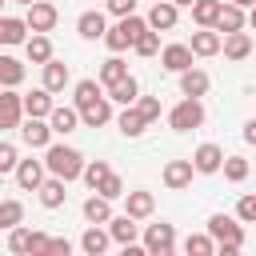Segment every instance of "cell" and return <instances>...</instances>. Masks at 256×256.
<instances>
[{
	"instance_id": "3957f363",
	"label": "cell",
	"mask_w": 256,
	"mask_h": 256,
	"mask_svg": "<svg viewBox=\"0 0 256 256\" xmlns=\"http://www.w3.org/2000/svg\"><path fill=\"white\" fill-rule=\"evenodd\" d=\"M144 28H148V20H140L136 12H132V16H120V20L104 32V44H108L112 52H124V48H132V44H136V36H140Z\"/></svg>"
},
{
	"instance_id": "9c48e42d",
	"label": "cell",
	"mask_w": 256,
	"mask_h": 256,
	"mask_svg": "<svg viewBox=\"0 0 256 256\" xmlns=\"http://www.w3.org/2000/svg\"><path fill=\"white\" fill-rule=\"evenodd\" d=\"M20 116H24V96L0 88V128H20Z\"/></svg>"
},
{
	"instance_id": "4316f807",
	"label": "cell",
	"mask_w": 256,
	"mask_h": 256,
	"mask_svg": "<svg viewBox=\"0 0 256 256\" xmlns=\"http://www.w3.org/2000/svg\"><path fill=\"white\" fill-rule=\"evenodd\" d=\"M136 96H140L136 76H120L116 84H108V100H116V104H136Z\"/></svg>"
},
{
	"instance_id": "7a4b0ae2",
	"label": "cell",
	"mask_w": 256,
	"mask_h": 256,
	"mask_svg": "<svg viewBox=\"0 0 256 256\" xmlns=\"http://www.w3.org/2000/svg\"><path fill=\"white\" fill-rule=\"evenodd\" d=\"M44 164H48L52 176H64V180L84 176V156H80L72 144H48V148H44Z\"/></svg>"
},
{
	"instance_id": "ee69618b",
	"label": "cell",
	"mask_w": 256,
	"mask_h": 256,
	"mask_svg": "<svg viewBox=\"0 0 256 256\" xmlns=\"http://www.w3.org/2000/svg\"><path fill=\"white\" fill-rule=\"evenodd\" d=\"M136 108L144 112V120H160V96H136Z\"/></svg>"
},
{
	"instance_id": "7bdbcfd3",
	"label": "cell",
	"mask_w": 256,
	"mask_h": 256,
	"mask_svg": "<svg viewBox=\"0 0 256 256\" xmlns=\"http://www.w3.org/2000/svg\"><path fill=\"white\" fill-rule=\"evenodd\" d=\"M16 164H20V156H16V144L0 140V176H4V172H16Z\"/></svg>"
},
{
	"instance_id": "b9f144b4",
	"label": "cell",
	"mask_w": 256,
	"mask_h": 256,
	"mask_svg": "<svg viewBox=\"0 0 256 256\" xmlns=\"http://www.w3.org/2000/svg\"><path fill=\"white\" fill-rule=\"evenodd\" d=\"M96 192H100V196H108V200H120V196H124V180H120L116 172H108V176L100 180V188H96Z\"/></svg>"
},
{
	"instance_id": "60d3db41",
	"label": "cell",
	"mask_w": 256,
	"mask_h": 256,
	"mask_svg": "<svg viewBox=\"0 0 256 256\" xmlns=\"http://www.w3.org/2000/svg\"><path fill=\"white\" fill-rule=\"evenodd\" d=\"M96 96H104L96 80H80V84H76V108H84V104H92Z\"/></svg>"
},
{
	"instance_id": "f1b7e54d",
	"label": "cell",
	"mask_w": 256,
	"mask_h": 256,
	"mask_svg": "<svg viewBox=\"0 0 256 256\" xmlns=\"http://www.w3.org/2000/svg\"><path fill=\"white\" fill-rule=\"evenodd\" d=\"M108 232H112V240H120V244H132L136 240V232H140V224H136V216H112L108 220Z\"/></svg>"
},
{
	"instance_id": "8fae6325",
	"label": "cell",
	"mask_w": 256,
	"mask_h": 256,
	"mask_svg": "<svg viewBox=\"0 0 256 256\" xmlns=\"http://www.w3.org/2000/svg\"><path fill=\"white\" fill-rule=\"evenodd\" d=\"M192 172H196V164H192V160H168V164H164V172H160V180H164L168 188H176V192H180V188H188V184H192Z\"/></svg>"
},
{
	"instance_id": "f546056e",
	"label": "cell",
	"mask_w": 256,
	"mask_h": 256,
	"mask_svg": "<svg viewBox=\"0 0 256 256\" xmlns=\"http://www.w3.org/2000/svg\"><path fill=\"white\" fill-rule=\"evenodd\" d=\"M220 8H224V0H196V4H192V20H196L200 28H216Z\"/></svg>"
},
{
	"instance_id": "d590c367",
	"label": "cell",
	"mask_w": 256,
	"mask_h": 256,
	"mask_svg": "<svg viewBox=\"0 0 256 256\" xmlns=\"http://www.w3.org/2000/svg\"><path fill=\"white\" fill-rule=\"evenodd\" d=\"M24 224V204L20 200H0V228H16Z\"/></svg>"
},
{
	"instance_id": "d4e9b609",
	"label": "cell",
	"mask_w": 256,
	"mask_h": 256,
	"mask_svg": "<svg viewBox=\"0 0 256 256\" xmlns=\"http://www.w3.org/2000/svg\"><path fill=\"white\" fill-rule=\"evenodd\" d=\"M84 220H88V224H108V220H112V200L100 196V192L88 196V200H84Z\"/></svg>"
},
{
	"instance_id": "5b68a950",
	"label": "cell",
	"mask_w": 256,
	"mask_h": 256,
	"mask_svg": "<svg viewBox=\"0 0 256 256\" xmlns=\"http://www.w3.org/2000/svg\"><path fill=\"white\" fill-rule=\"evenodd\" d=\"M144 248L152 252V256H172V248H176V228L172 224H148V232H144Z\"/></svg>"
},
{
	"instance_id": "ac0fdd59",
	"label": "cell",
	"mask_w": 256,
	"mask_h": 256,
	"mask_svg": "<svg viewBox=\"0 0 256 256\" xmlns=\"http://www.w3.org/2000/svg\"><path fill=\"white\" fill-rule=\"evenodd\" d=\"M28 20H20V16H0V44L4 48H12V44H24L28 40Z\"/></svg>"
},
{
	"instance_id": "ba28073f",
	"label": "cell",
	"mask_w": 256,
	"mask_h": 256,
	"mask_svg": "<svg viewBox=\"0 0 256 256\" xmlns=\"http://www.w3.org/2000/svg\"><path fill=\"white\" fill-rule=\"evenodd\" d=\"M20 140L28 148H48L52 144V124H44V116H28L20 124Z\"/></svg>"
},
{
	"instance_id": "c3c4849f",
	"label": "cell",
	"mask_w": 256,
	"mask_h": 256,
	"mask_svg": "<svg viewBox=\"0 0 256 256\" xmlns=\"http://www.w3.org/2000/svg\"><path fill=\"white\" fill-rule=\"evenodd\" d=\"M244 140H248V144H256V120H248V124H244Z\"/></svg>"
},
{
	"instance_id": "ffe728a7",
	"label": "cell",
	"mask_w": 256,
	"mask_h": 256,
	"mask_svg": "<svg viewBox=\"0 0 256 256\" xmlns=\"http://www.w3.org/2000/svg\"><path fill=\"white\" fill-rule=\"evenodd\" d=\"M208 84H212V80H208V72H204V68H196V64L180 72V92H184V96H204V92H208Z\"/></svg>"
},
{
	"instance_id": "ab89813d",
	"label": "cell",
	"mask_w": 256,
	"mask_h": 256,
	"mask_svg": "<svg viewBox=\"0 0 256 256\" xmlns=\"http://www.w3.org/2000/svg\"><path fill=\"white\" fill-rule=\"evenodd\" d=\"M184 252H188V256H212V252H216V240H212L208 232H204V236H188V240H184Z\"/></svg>"
},
{
	"instance_id": "9a60e30c",
	"label": "cell",
	"mask_w": 256,
	"mask_h": 256,
	"mask_svg": "<svg viewBox=\"0 0 256 256\" xmlns=\"http://www.w3.org/2000/svg\"><path fill=\"white\" fill-rule=\"evenodd\" d=\"M124 212H128V216H136V220H148V216L156 212V196H152V192H144V188L124 192Z\"/></svg>"
},
{
	"instance_id": "d6a6232c",
	"label": "cell",
	"mask_w": 256,
	"mask_h": 256,
	"mask_svg": "<svg viewBox=\"0 0 256 256\" xmlns=\"http://www.w3.org/2000/svg\"><path fill=\"white\" fill-rule=\"evenodd\" d=\"M108 240H112V232H104V228H96V224H92V228L80 236V248H84L88 256H100V252L108 248Z\"/></svg>"
},
{
	"instance_id": "816d5d0a",
	"label": "cell",
	"mask_w": 256,
	"mask_h": 256,
	"mask_svg": "<svg viewBox=\"0 0 256 256\" xmlns=\"http://www.w3.org/2000/svg\"><path fill=\"white\" fill-rule=\"evenodd\" d=\"M172 4H188V8H192V4H196V0H172Z\"/></svg>"
},
{
	"instance_id": "f35d334b",
	"label": "cell",
	"mask_w": 256,
	"mask_h": 256,
	"mask_svg": "<svg viewBox=\"0 0 256 256\" xmlns=\"http://www.w3.org/2000/svg\"><path fill=\"white\" fill-rule=\"evenodd\" d=\"M220 168H224V180H232V184H240V180L248 176V160H244V156H224Z\"/></svg>"
},
{
	"instance_id": "8992f818",
	"label": "cell",
	"mask_w": 256,
	"mask_h": 256,
	"mask_svg": "<svg viewBox=\"0 0 256 256\" xmlns=\"http://www.w3.org/2000/svg\"><path fill=\"white\" fill-rule=\"evenodd\" d=\"M8 248H12V252H44V248H48V236L36 232V228L16 224V228H8Z\"/></svg>"
},
{
	"instance_id": "db71d44e",
	"label": "cell",
	"mask_w": 256,
	"mask_h": 256,
	"mask_svg": "<svg viewBox=\"0 0 256 256\" xmlns=\"http://www.w3.org/2000/svg\"><path fill=\"white\" fill-rule=\"evenodd\" d=\"M0 88H4V84H0Z\"/></svg>"
},
{
	"instance_id": "8d00e7d4",
	"label": "cell",
	"mask_w": 256,
	"mask_h": 256,
	"mask_svg": "<svg viewBox=\"0 0 256 256\" xmlns=\"http://www.w3.org/2000/svg\"><path fill=\"white\" fill-rule=\"evenodd\" d=\"M132 48H136V56H156V52H160V32H156V28H144Z\"/></svg>"
},
{
	"instance_id": "7dc6e473",
	"label": "cell",
	"mask_w": 256,
	"mask_h": 256,
	"mask_svg": "<svg viewBox=\"0 0 256 256\" xmlns=\"http://www.w3.org/2000/svg\"><path fill=\"white\" fill-rule=\"evenodd\" d=\"M108 12L112 16H132L136 12V0H108Z\"/></svg>"
},
{
	"instance_id": "7c38bea8",
	"label": "cell",
	"mask_w": 256,
	"mask_h": 256,
	"mask_svg": "<svg viewBox=\"0 0 256 256\" xmlns=\"http://www.w3.org/2000/svg\"><path fill=\"white\" fill-rule=\"evenodd\" d=\"M176 16H180V4H172V0H156L152 12H148V28L168 32V28H176Z\"/></svg>"
},
{
	"instance_id": "5bb4252c",
	"label": "cell",
	"mask_w": 256,
	"mask_h": 256,
	"mask_svg": "<svg viewBox=\"0 0 256 256\" xmlns=\"http://www.w3.org/2000/svg\"><path fill=\"white\" fill-rule=\"evenodd\" d=\"M192 164H196V172H220V164H224V148L212 144V140H204V144L192 152Z\"/></svg>"
},
{
	"instance_id": "9f6ffc18",
	"label": "cell",
	"mask_w": 256,
	"mask_h": 256,
	"mask_svg": "<svg viewBox=\"0 0 256 256\" xmlns=\"http://www.w3.org/2000/svg\"><path fill=\"white\" fill-rule=\"evenodd\" d=\"M0 4H4V0H0Z\"/></svg>"
},
{
	"instance_id": "484cf974",
	"label": "cell",
	"mask_w": 256,
	"mask_h": 256,
	"mask_svg": "<svg viewBox=\"0 0 256 256\" xmlns=\"http://www.w3.org/2000/svg\"><path fill=\"white\" fill-rule=\"evenodd\" d=\"M24 48H28V60H32V64H48V60H52V40H48V32H32V36L24 40Z\"/></svg>"
},
{
	"instance_id": "cb8c5ba5",
	"label": "cell",
	"mask_w": 256,
	"mask_h": 256,
	"mask_svg": "<svg viewBox=\"0 0 256 256\" xmlns=\"http://www.w3.org/2000/svg\"><path fill=\"white\" fill-rule=\"evenodd\" d=\"M116 128H120L124 136H140V132L148 128V120H144V112H140L136 104H124V112L116 116Z\"/></svg>"
},
{
	"instance_id": "2e32d148",
	"label": "cell",
	"mask_w": 256,
	"mask_h": 256,
	"mask_svg": "<svg viewBox=\"0 0 256 256\" xmlns=\"http://www.w3.org/2000/svg\"><path fill=\"white\" fill-rule=\"evenodd\" d=\"M76 32H80L84 40H104V32H108V24H104V12H96V8L80 12V16H76Z\"/></svg>"
},
{
	"instance_id": "1f68e13d",
	"label": "cell",
	"mask_w": 256,
	"mask_h": 256,
	"mask_svg": "<svg viewBox=\"0 0 256 256\" xmlns=\"http://www.w3.org/2000/svg\"><path fill=\"white\" fill-rule=\"evenodd\" d=\"M52 108H56V104H52V92H48V88H36V92L24 96V112H28V116H48Z\"/></svg>"
},
{
	"instance_id": "52a82bcc",
	"label": "cell",
	"mask_w": 256,
	"mask_h": 256,
	"mask_svg": "<svg viewBox=\"0 0 256 256\" xmlns=\"http://www.w3.org/2000/svg\"><path fill=\"white\" fill-rule=\"evenodd\" d=\"M24 20H28L32 32H52L56 20H60V12H56V4H48V0H32L28 12H24Z\"/></svg>"
},
{
	"instance_id": "f907efd6",
	"label": "cell",
	"mask_w": 256,
	"mask_h": 256,
	"mask_svg": "<svg viewBox=\"0 0 256 256\" xmlns=\"http://www.w3.org/2000/svg\"><path fill=\"white\" fill-rule=\"evenodd\" d=\"M248 24H252V28H256V4H252V12H248Z\"/></svg>"
},
{
	"instance_id": "d6986e66",
	"label": "cell",
	"mask_w": 256,
	"mask_h": 256,
	"mask_svg": "<svg viewBox=\"0 0 256 256\" xmlns=\"http://www.w3.org/2000/svg\"><path fill=\"white\" fill-rule=\"evenodd\" d=\"M40 68H44V88H48V92H64V84L72 80L68 64H64V60H56V56H52L48 64H40Z\"/></svg>"
},
{
	"instance_id": "f6af8a7d",
	"label": "cell",
	"mask_w": 256,
	"mask_h": 256,
	"mask_svg": "<svg viewBox=\"0 0 256 256\" xmlns=\"http://www.w3.org/2000/svg\"><path fill=\"white\" fill-rule=\"evenodd\" d=\"M236 216H240L244 224H256V196H240V200H236Z\"/></svg>"
},
{
	"instance_id": "836d02e7",
	"label": "cell",
	"mask_w": 256,
	"mask_h": 256,
	"mask_svg": "<svg viewBox=\"0 0 256 256\" xmlns=\"http://www.w3.org/2000/svg\"><path fill=\"white\" fill-rule=\"evenodd\" d=\"M20 80H24V64L16 56H0V84L4 88H16Z\"/></svg>"
},
{
	"instance_id": "f5cc1de1",
	"label": "cell",
	"mask_w": 256,
	"mask_h": 256,
	"mask_svg": "<svg viewBox=\"0 0 256 256\" xmlns=\"http://www.w3.org/2000/svg\"><path fill=\"white\" fill-rule=\"evenodd\" d=\"M16 4H32V0H16Z\"/></svg>"
},
{
	"instance_id": "bcb514c9",
	"label": "cell",
	"mask_w": 256,
	"mask_h": 256,
	"mask_svg": "<svg viewBox=\"0 0 256 256\" xmlns=\"http://www.w3.org/2000/svg\"><path fill=\"white\" fill-rule=\"evenodd\" d=\"M72 252V244L64 240V236H56V240H48V248H44V256H68Z\"/></svg>"
},
{
	"instance_id": "74e56055",
	"label": "cell",
	"mask_w": 256,
	"mask_h": 256,
	"mask_svg": "<svg viewBox=\"0 0 256 256\" xmlns=\"http://www.w3.org/2000/svg\"><path fill=\"white\" fill-rule=\"evenodd\" d=\"M108 172H112V168H108V160H84V184H88L92 192L100 188V180H104Z\"/></svg>"
},
{
	"instance_id": "83f0119b",
	"label": "cell",
	"mask_w": 256,
	"mask_h": 256,
	"mask_svg": "<svg viewBox=\"0 0 256 256\" xmlns=\"http://www.w3.org/2000/svg\"><path fill=\"white\" fill-rule=\"evenodd\" d=\"M48 124H52V132L68 136V132L80 124V108H76V104H72V108H52V112H48Z\"/></svg>"
},
{
	"instance_id": "7402d4cb",
	"label": "cell",
	"mask_w": 256,
	"mask_h": 256,
	"mask_svg": "<svg viewBox=\"0 0 256 256\" xmlns=\"http://www.w3.org/2000/svg\"><path fill=\"white\" fill-rule=\"evenodd\" d=\"M64 184H68L64 176H44V184L36 188V192H40V204H44V208H60V204H64V196H68V192H64Z\"/></svg>"
},
{
	"instance_id": "e0dca14e",
	"label": "cell",
	"mask_w": 256,
	"mask_h": 256,
	"mask_svg": "<svg viewBox=\"0 0 256 256\" xmlns=\"http://www.w3.org/2000/svg\"><path fill=\"white\" fill-rule=\"evenodd\" d=\"M220 52H224L228 60H244V56L252 52V32H244V28H236V32H224V44H220Z\"/></svg>"
},
{
	"instance_id": "e575fe53",
	"label": "cell",
	"mask_w": 256,
	"mask_h": 256,
	"mask_svg": "<svg viewBox=\"0 0 256 256\" xmlns=\"http://www.w3.org/2000/svg\"><path fill=\"white\" fill-rule=\"evenodd\" d=\"M120 76H128V64H124V60H120V56L112 52V56H108V60L100 64V84L108 88V84H116Z\"/></svg>"
},
{
	"instance_id": "603a6c76",
	"label": "cell",
	"mask_w": 256,
	"mask_h": 256,
	"mask_svg": "<svg viewBox=\"0 0 256 256\" xmlns=\"http://www.w3.org/2000/svg\"><path fill=\"white\" fill-rule=\"evenodd\" d=\"M220 44H224V36H220L216 28H200V32H192V52H196V56H216Z\"/></svg>"
},
{
	"instance_id": "6da1fadb",
	"label": "cell",
	"mask_w": 256,
	"mask_h": 256,
	"mask_svg": "<svg viewBox=\"0 0 256 256\" xmlns=\"http://www.w3.org/2000/svg\"><path fill=\"white\" fill-rule=\"evenodd\" d=\"M208 236L216 240V248H224V256H232V252H240V248H244V228H240V216L212 212V216H208Z\"/></svg>"
},
{
	"instance_id": "30bf717a",
	"label": "cell",
	"mask_w": 256,
	"mask_h": 256,
	"mask_svg": "<svg viewBox=\"0 0 256 256\" xmlns=\"http://www.w3.org/2000/svg\"><path fill=\"white\" fill-rule=\"evenodd\" d=\"M44 172H48L44 160H20V164H16V184H20L24 192H36V188L44 184Z\"/></svg>"
},
{
	"instance_id": "4fadbf2b",
	"label": "cell",
	"mask_w": 256,
	"mask_h": 256,
	"mask_svg": "<svg viewBox=\"0 0 256 256\" xmlns=\"http://www.w3.org/2000/svg\"><path fill=\"white\" fill-rule=\"evenodd\" d=\"M192 44H164L160 48V60H164V68L168 72H184V68H192Z\"/></svg>"
},
{
	"instance_id": "4dcf8cb0",
	"label": "cell",
	"mask_w": 256,
	"mask_h": 256,
	"mask_svg": "<svg viewBox=\"0 0 256 256\" xmlns=\"http://www.w3.org/2000/svg\"><path fill=\"white\" fill-rule=\"evenodd\" d=\"M244 24H248V16H244V8L228 0V4L220 8V20H216V32H236V28H244Z\"/></svg>"
},
{
	"instance_id": "44dd1931",
	"label": "cell",
	"mask_w": 256,
	"mask_h": 256,
	"mask_svg": "<svg viewBox=\"0 0 256 256\" xmlns=\"http://www.w3.org/2000/svg\"><path fill=\"white\" fill-rule=\"evenodd\" d=\"M80 120H84L88 128L108 124V120H112V104H108V96H96L92 104H84V108H80Z\"/></svg>"
},
{
	"instance_id": "681fc988",
	"label": "cell",
	"mask_w": 256,
	"mask_h": 256,
	"mask_svg": "<svg viewBox=\"0 0 256 256\" xmlns=\"http://www.w3.org/2000/svg\"><path fill=\"white\" fill-rule=\"evenodd\" d=\"M232 4H240V8H252V4H256V0H232Z\"/></svg>"
},
{
	"instance_id": "277c9868",
	"label": "cell",
	"mask_w": 256,
	"mask_h": 256,
	"mask_svg": "<svg viewBox=\"0 0 256 256\" xmlns=\"http://www.w3.org/2000/svg\"><path fill=\"white\" fill-rule=\"evenodd\" d=\"M168 124H172L176 132H192V128H200V124H204V104H200V96H184V100L168 112Z\"/></svg>"
},
{
	"instance_id": "11a10c76",
	"label": "cell",
	"mask_w": 256,
	"mask_h": 256,
	"mask_svg": "<svg viewBox=\"0 0 256 256\" xmlns=\"http://www.w3.org/2000/svg\"><path fill=\"white\" fill-rule=\"evenodd\" d=\"M152 4H156V0H152Z\"/></svg>"
}]
</instances>
